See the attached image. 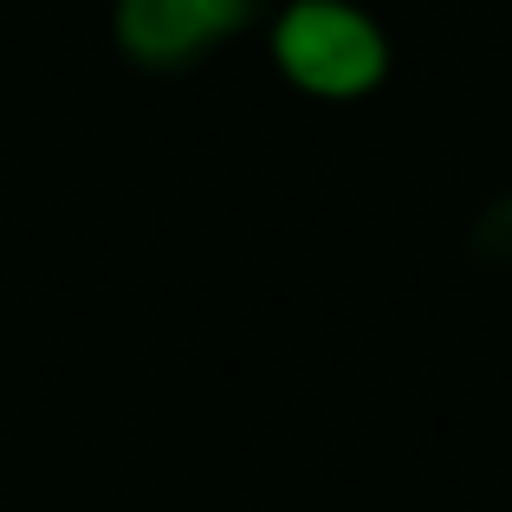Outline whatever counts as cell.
<instances>
[{
	"instance_id": "1",
	"label": "cell",
	"mask_w": 512,
	"mask_h": 512,
	"mask_svg": "<svg viewBox=\"0 0 512 512\" xmlns=\"http://www.w3.org/2000/svg\"><path fill=\"white\" fill-rule=\"evenodd\" d=\"M273 65L312 98H363L389 72V39L357 0H292L273 20Z\"/></svg>"
},
{
	"instance_id": "2",
	"label": "cell",
	"mask_w": 512,
	"mask_h": 512,
	"mask_svg": "<svg viewBox=\"0 0 512 512\" xmlns=\"http://www.w3.org/2000/svg\"><path fill=\"white\" fill-rule=\"evenodd\" d=\"M253 20V0H117V46L143 72H182Z\"/></svg>"
}]
</instances>
